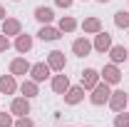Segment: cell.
Segmentation results:
<instances>
[{"label":"cell","mask_w":129,"mask_h":127,"mask_svg":"<svg viewBox=\"0 0 129 127\" xmlns=\"http://www.w3.org/2000/svg\"><path fill=\"white\" fill-rule=\"evenodd\" d=\"M30 67L32 65L25 60V57H15V60H10V75H15V77H20V75H30Z\"/></svg>","instance_id":"obj_12"},{"label":"cell","mask_w":129,"mask_h":127,"mask_svg":"<svg viewBox=\"0 0 129 127\" xmlns=\"http://www.w3.org/2000/svg\"><path fill=\"white\" fill-rule=\"evenodd\" d=\"M114 127H129V115L124 110L117 112V117H114Z\"/></svg>","instance_id":"obj_23"},{"label":"cell","mask_w":129,"mask_h":127,"mask_svg":"<svg viewBox=\"0 0 129 127\" xmlns=\"http://www.w3.org/2000/svg\"><path fill=\"white\" fill-rule=\"evenodd\" d=\"M64 127H72V125H64Z\"/></svg>","instance_id":"obj_30"},{"label":"cell","mask_w":129,"mask_h":127,"mask_svg":"<svg viewBox=\"0 0 129 127\" xmlns=\"http://www.w3.org/2000/svg\"><path fill=\"white\" fill-rule=\"evenodd\" d=\"M99 72H97L94 67H84V70H82V87H84V90H94L97 85H99Z\"/></svg>","instance_id":"obj_5"},{"label":"cell","mask_w":129,"mask_h":127,"mask_svg":"<svg viewBox=\"0 0 129 127\" xmlns=\"http://www.w3.org/2000/svg\"><path fill=\"white\" fill-rule=\"evenodd\" d=\"M8 50H10V37L0 32V52H8Z\"/></svg>","instance_id":"obj_26"},{"label":"cell","mask_w":129,"mask_h":127,"mask_svg":"<svg viewBox=\"0 0 129 127\" xmlns=\"http://www.w3.org/2000/svg\"><path fill=\"white\" fill-rule=\"evenodd\" d=\"M114 43H112V35L109 32H104V30H99L94 35V43H92V48L97 50V52H109V48H112Z\"/></svg>","instance_id":"obj_7"},{"label":"cell","mask_w":129,"mask_h":127,"mask_svg":"<svg viewBox=\"0 0 129 127\" xmlns=\"http://www.w3.org/2000/svg\"><path fill=\"white\" fill-rule=\"evenodd\" d=\"M84 92H87V90H84L82 85H70V90L64 92V102H67V105H80L82 100H84Z\"/></svg>","instance_id":"obj_9"},{"label":"cell","mask_w":129,"mask_h":127,"mask_svg":"<svg viewBox=\"0 0 129 127\" xmlns=\"http://www.w3.org/2000/svg\"><path fill=\"white\" fill-rule=\"evenodd\" d=\"M15 3H20V0H15Z\"/></svg>","instance_id":"obj_31"},{"label":"cell","mask_w":129,"mask_h":127,"mask_svg":"<svg viewBox=\"0 0 129 127\" xmlns=\"http://www.w3.org/2000/svg\"><path fill=\"white\" fill-rule=\"evenodd\" d=\"M92 95H89V102L94 105V107H102V105H107L109 102V97H112V85H107L104 80H99V85H97L94 90H89Z\"/></svg>","instance_id":"obj_1"},{"label":"cell","mask_w":129,"mask_h":127,"mask_svg":"<svg viewBox=\"0 0 129 127\" xmlns=\"http://www.w3.org/2000/svg\"><path fill=\"white\" fill-rule=\"evenodd\" d=\"M32 43H35V40H32V35L20 32V35L15 37V50L20 52V55H25V52H30V50H32Z\"/></svg>","instance_id":"obj_15"},{"label":"cell","mask_w":129,"mask_h":127,"mask_svg":"<svg viewBox=\"0 0 129 127\" xmlns=\"http://www.w3.org/2000/svg\"><path fill=\"white\" fill-rule=\"evenodd\" d=\"M127 62H129V57H127Z\"/></svg>","instance_id":"obj_33"},{"label":"cell","mask_w":129,"mask_h":127,"mask_svg":"<svg viewBox=\"0 0 129 127\" xmlns=\"http://www.w3.org/2000/svg\"><path fill=\"white\" fill-rule=\"evenodd\" d=\"M5 17H8V13H5V8H3V5H0V23H3V20H5Z\"/></svg>","instance_id":"obj_28"},{"label":"cell","mask_w":129,"mask_h":127,"mask_svg":"<svg viewBox=\"0 0 129 127\" xmlns=\"http://www.w3.org/2000/svg\"><path fill=\"white\" fill-rule=\"evenodd\" d=\"M67 90H70V77H67V75H55V77H52V92L64 95Z\"/></svg>","instance_id":"obj_19"},{"label":"cell","mask_w":129,"mask_h":127,"mask_svg":"<svg viewBox=\"0 0 129 127\" xmlns=\"http://www.w3.org/2000/svg\"><path fill=\"white\" fill-rule=\"evenodd\" d=\"M20 92H22V97H27V100L37 97V95H40V90H37V82H35V80H25V82L20 85Z\"/></svg>","instance_id":"obj_20"},{"label":"cell","mask_w":129,"mask_h":127,"mask_svg":"<svg viewBox=\"0 0 129 127\" xmlns=\"http://www.w3.org/2000/svg\"><path fill=\"white\" fill-rule=\"evenodd\" d=\"M57 28H60V32H75L77 30V20H75L72 15H64V17H60Z\"/></svg>","instance_id":"obj_21"},{"label":"cell","mask_w":129,"mask_h":127,"mask_svg":"<svg viewBox=\"0 0 129 127\" xmlns=\"http://www.w3.org/2000/svg\"><path fill=\"white\" fill-rule=\"evenodd\" d=\"M13 117H15L13 112H0V127H13V125H15Z\"/></svg>","instance_id":"obj_24"},{"label":"cell","mask_w":129,"mask_h":127,"mask_svg":"<svg viewBox=\"0 0 129 127\" xmlns=\"http://www.w3.org/2000/svg\"><path fill=\"white\" fill-rule=\"evenodd\" d=\"M17 92V82H15V75H0V95H15Z\"/></svg>","instance_id":"obj_13"},{"label":"cell","mask_w":129,"mask_h":127,"mask_svg":"<svg viewBox=\"0 0 129 127\" xmlns=\"http://www.w3.org/2000/svg\"><path fill=\"white\" fill-rule=\"evenodd\" d=\"M37 37H40L42 43H55V40H60V37H62V32H60V28H52V25H42V28L37 30Z\"/></svg>","instance_id":"obj_11"},{"label":"cell","mask_w":129,"mask_h":127,"mask_svg":"<svg viewBox=\"0 0 129 127\" xmlns=\"http://www.w3.org/2000/svg\"><path fill=\"white\" fill-rule=\"evenodd\" d=\"M102 30V20H99V17H84V20H82V32H84V35H97V32Z\"/></svg>","instance_id":"obj_17"},{"label":"cell","mask_w":129,"mask_h":127,"mask_svg":"<svg viewBox=\"0 0 129 127\" xmlns=\"http://www.w3.org/2000/svg\"><path fill=\"white\" fill-rule=\"evenodd\" d=\"M13 127H35V122L30 120V115H25V117H17Z\"/></svg>","instance_id":"obj_25"},{"label":"cell","mask_w":129,"mask_h":127,"mask_svg":"<svg viewBox=\"0 0 129 127\" xmlns=\"http://www.w3.org/2000/svg\"><path fill=\"white\" fill-rule=\"evenodd\" d=\"M92 50H94V48H92V43H89L87 37H77V40L72 43V52H75L77 57H87Z\"/></svg>","instance_id":"obj_14"},{"label":"cell","mask_w":129,"mask_h":127,"mask_svg":"<svg viewBox=\"0 0 129 127\" xmlns=\"http://www.w3.org/2000/svg\"><path fill=\"white\" fill-rule=\"evenodd\" d=\"M20 32H22V23H20L17 17H5V20H3V35L17 37Z\"/></svg>","instance_id":"obj_10"},{"label":"cell","mask_w":129,"mask_h":127,"mask_svg":"<svg viewBox=\"0 0 129 127\" xmlns=\"http://www.w3.org/2000/svg\"><path fill=\"white\" fill-rule=\"evenodd\" d=\"M114 25L117 28H129V10H119V13H114Z\"/></svg>","instance_id":"obj_22"},{"label":"cell","mask_w":129,"mask_h":127,"mask_svg":"<svg viewBox=\"0 0 129 127\" xmlns=\"http://www.w3.org/2000/svg\"><path fill=\"white\" fill-rule=\"evenodd\" d=\"M47 65L55 70V72H64V67H67V57H64L62 50H52L47 55Z\"/></svg>","instance_id":"obj_6"},{"label":"cell","mask_w":129,"mask_h":127,"mask_svg":"<svg viewBox=\"0 0 129 127\" xmlns=\"http://www.w3.org/2000/svg\"><path fill=\"white\" fill-rule=\"evenodd\" d=\"M35 20L42 23V25H50V23L55 20V10H52V8H45V5H37V8H35Z\"/></svg>","instance_id":"obj_16"},{"label":"cell","mask_w":129,"mask_h":127,"mask_svg":"<svg viewBox=\"0 0 129 127\" xmlns=\"http://www.w3.org/2000/svg\"><path fill=\"white\" fill-rule=\"evenodd\" d=\"M87 127H92V125H87Z\"/></svg>","instance_id":"obj_32"},{"label":"cell","mask_w":129,"mask_h":127,"mask_svg":"<svg viewBox=\"0 0 129 127\" xmlns=\"http://www.w3.org/2000/svg\"><path fill=\"white\" fill-rule=\"evenodd\" d=\"M55 3H57V5H60V8H64V10H67V8H70V5H72V3H75V0H55Z\"/></svg>","instance_id":"obj_27"},{"label":"cell","mask_w":129,"mask_h":127,"mask_svg":"<svg viewBox=\"0 0 129 127\" xmlns=\"http://www.w3.org/2000/svg\"><path fill=\"white\" fill-rule=\"evenodd\" d=\"M50 72H52V67H50L47 62H35L30 67V80H35V82L40 85V82H45V80L50 77Z\"/></svg>","instance_id":"obj_4"},{"label":"cell","mask_w":129,"mask_h":127,"mask_svg":"<svg viewBox=\"0 0 129 127\" xmlns=\"http://www.w3.org/2000/svg\"><path fill=\"white\" fill-rule=\"evenodd\" d=\"M109 110L112 112H122V110H127V105H129V92H124V90H112V97H109Z\"/></svg>","instance_id":"obj_2"},{"label":"cell","mask_w":129,"mask_h":127,"mask_svg":"<svg viewBox=\"0 0 129 127\" xmlns=\"http://www.w3.org/2000/svg\"><path fill=\"white\" fill-rule=\"evenodd\" d=\"M99 77L104 80L107 85H119V82H122V70H119V65L109 62V65H104V67H102Z\"/></svg>","instance_id":"obj_3"},{"label":"cell","mask_w":129,"mask_h":127,"mask_svg":"<svg viewBox=\"0 0 129 127\" xmlns=\"http://www.w3.org/2000/svg\"><path fill=\"white\" fill-rule=\"evenodd\" d=\"M127 57H129V50L124 48V45H112V48H109V60H112L114 65H122Z\"/></svg>","instance_id":"obj_18"},{"label":"cell","mask_w":129,"mask_h":127,"mask_svg":"<svg viewBox=\"0 0 129 127\" xmlns=\"http://www.w3.org/2000/svg\"><path fill=\"white\" fill-rule=\"evenodd\" d=\"M97 3H109V0H97Z\"/></svg>","instance_id":"obj_29"},{"label":"cell","mask_w":129,"mask_h":127,"mask_svg":"<svg viewBox=\"0 0 129 127\" xmlns=\"http://www.w3.org/2000/svg\"><path fill=\"white\" fill-rule=\"evenodd\" d=\"M10 112H13L15 117H25V115H30V100H27V97H13V102H10Z\"/></svg>","instance_id":"obj_8"},{"label":"cell","mask_w":129,"mask_h":127,"mask_svg":"<svg viewBox=\"0 0 129 127\" xmlns=\"http://www.w3.org/2000/svg\"><path fill=\"white\" fill-rule=\"evenodd\" d=\"M127 107H129V105H127Z\"/></svg>","instance_id":"obj_34"}]
</instances>
